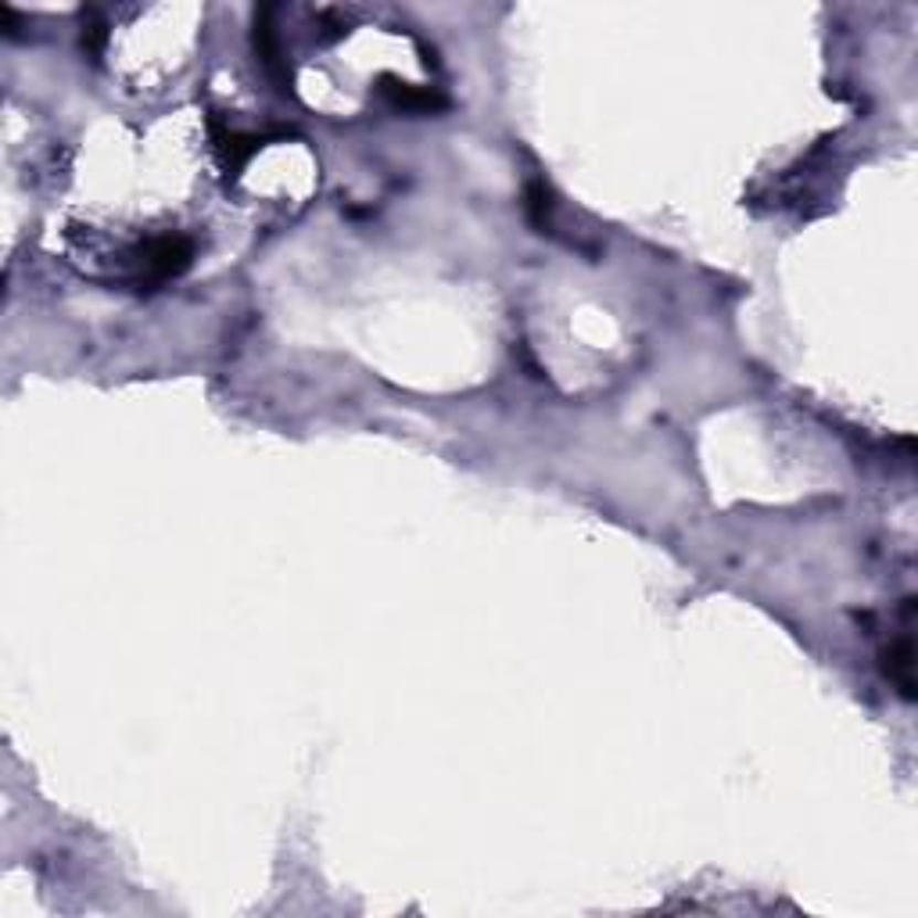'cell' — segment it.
I'll list each match as a JSON object with an SVG mask.
<instances>
[{"label": "cell", "instance_id": "cell-1", "mask_svg": "<svg viewBox=\"0 0 918 918\" xmlns=\"http://www.w3.org/2000/svg\"><path fill=\"white\" fill-rule=\"evenodd\" d=\"M137 258H140V277H137L140 287L177 280L180 273H186L194 263V241L183 237V234L158 237L151 244H143V248L137 252Z\"/></svg>", "mask_w": 918, "mask_h": 918}, {"label": "cell", "instance_id": "cell-2", "mask_svg": "<svg viewBox=\"0 0 918 918\" xmlns=\"http://www.w3.org/2000/svg\"><path fill=\"white\" fill-rule=\"evenodd\" d=\"M209 134H212V148L215 158H220V166L226 177H234V172L248 162V158L263 148V137H244L237 129H230L220 115H209Z\"/></svg>", "mask_w": 918, "mask_h": 918}, {"label": "cell", "instance_id": "cell-3", "mask_svg": "<svg viewBox=\"0 0 918 918\" xmlns=\"http://www.w3.org/2000/svg\"><path fill=\"white\" fill-rule=\"evenodd\" d=\"M377 94L392 105L395 111H441L449 100L438 90H420V86H409V83H398L395 76H381Z\"/></svg>", "mask_w": 918, "mask_h": 918}, {"label": "cell", "instance_id": "cell-4", "mask_svg": "<svg viewBox=\"0 0 918 918\" xmlns=\"http://www.w3.org/2000/svg\"><path fill=\"white\" fill-rule=\"evenodd\" d=\"M269 14H273V8H258V14H255V51L263 57V65L269 68V76L280 83V90H287L291 76H287V65L280 62L277 33H273V25H269Z\"/></svg>", "mask_w": 918, "mask_h": 918}, {"label": "cell", "instance_id": "cell-5", "mask_svg": "<svg viewBox=\"0 0 918 918\" xmlns=\"http://www.w3.org/2000/svg\"><path fill=\"white\" fill-rule=\"evenodd\" d=\"M911 668H915V660H911V639H900V642H894V645H889V650L883 653V671H886V679L900 688L904 700H915Z\"/></svg>", "mask_w": 918, "mask_h": 918}, {"label": "cell", "instance_id": "cell-6", "mask_svg": "<svg viewBox=\"0 0 918 918\" xmlns=\"http://www.w3.org/2000/svg\"><path fill=\"white\" fill-rule=\"evenodd\" d=\"M524 212H527V223L538 230V234H549V212H553V194L549 186H545L542 177H531L524 186Z\"/></svg>", "mask_w": 918, "mask_h": 918}]
</instances>
